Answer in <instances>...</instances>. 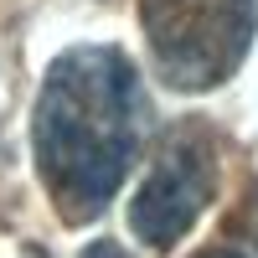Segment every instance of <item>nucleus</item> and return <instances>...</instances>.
Returning <instances> with one entry per match:
<instances>
[{"label":"nucleus","instance_id":"f257e3e1","mask_svg":"<svg viewBox=\"0 0 258 258\" xmlns=\"http://www.w3.org/2000/svg\"><path fill=\"white\" fill-rule=\"evenodd\" d=\"M145 88L119 47L62 52L36 98V165L62 222H88L114 202L145 140Z\"/></svg>","mask_w":258,"mask_h":258},{"label":"nucleus","instance_id":"f03ea898","mask_svg":"<svg viewBox=\"0 0 258 258\" xmlns=\"http://www.w3.org/2000/svg\"><path fill=\"white\" fill-rule=\"evenodd\" d=\"M140 21L155 73L181 93H202L243 68L258 0H140Z\"/></svg>","mask_w":258,"mask_h":258},{"label":"nucleus","instance_id":"20e7f679","mask_svg":"<svg viewBox=\"0 0 258 258\" xmlns=\"http://www.w3.org/2000/svg\"><path fill=\"white\" fill-rule=\"evenodd\" d=\"M83 258H129L119 243H88V248H83Z\"/></svg>","mask_w":258,"mask_h":258},{"label":"nucleus","instance_id":"423d86ee","mask_svg":"<svg viewBox=\"0 0 258 258\" xmlns=\"http://www.w3.org/2000/svg\"><path fill=\"white\" fill-rule=\"evenodd\" d=\"M202 258H243L238 248H212V253H202Z\"/></svg>","mask_w":258,"mask_h":258},{"label":"nucleus","instance_id":"7ed1b4c3","mask_svg":"<svg viewBox=\"0 0 258 258\" xmlns=\"http://www.w3.org/2000/svg\"><path fill=\"white\" fill-rule=\"evenodd\" d=\"M197 124L202 119H186L160 145L150 176L140 181L135 202H129V232L145 248L181 243L191 232V222L207 212V202L217 197V145Z\"/></svg>","mask_w":258,"mask_h":258},{"label":"nucleus","instance_id":"39448f33","mask_svg":"<svg viewBox=\"0 0 258 258\" xmlns=\"http://www.w3.org/2000/svg\"><path fill=\"white\" fill-rule=\"evenodd\" d=\"M243 222H248V232H253V243H258V191L248 197V212H243Z\"/></svg>","mask_w":258,"mask_h":258}]
</instances>
